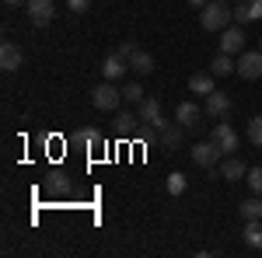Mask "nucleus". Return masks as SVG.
Here are the masks:
<instances>
[{"mask_svg":"<svg viewBox=\"0 0 262 258\" xmlns=\"http://www.w3.org/2000/svg\"><path fill=\"white\" fill-rule=\"evenodd\" d=\"M231 21H234V4H227V0H210L200 11V25L206 32H224Z\"/></svg>","mask_w":262,"mask_h":258,"instance_id":"f257e3e1","label":"nucleus"},{"mask_svg":"<svg viewBox=\"0 0 262 258\" xmlns=\"http://www.w3.org/2000/svg\"><path fill=\"white\" fill-rule=\"evenodd\" d=\"M91 105H95L98 112H116V108L122 105V87H116L112 80L98 84V87L91 91Z\"/></svg>","mask_w":262,"mask_h":258,"instance_id":"f03ea898","label":"nucleus"},{"mask_svg":"<svg viewBox=\"0 0 262 258\" xmlns=\"http://www.w3.org/2000/svg\"><path fill=\"white\" fill-rule=\"evenodd\" d=\"M210 139H213V143L221 147V154H234V150L242 147V136L234 133V126H231L227 119H221L217 126H213V133H210Z\"/></svg>","mask_w":262,"mask_h":258,"instance_id":"7ed1b4c3","label":"nucleus"},{"mask_svg":"<svg viewBox=\"0 0 262 258\" xmlns=\"http://www.w3.org/2000/svg\"><path fill=\"white\" fill-rule=\"evenodd\" d=\"M238 77L242 80H259L262 77V49H245V53H238Z\"/></svg>","mask_w":262,"mask_h":258,"instance_id":"20e7f679","label":"nucleus"},{"mask_svg":"<svg viewBox=\"0 0 262 258\" xmlns=\"http://www.w3.org/2000/svg\"><path fill=\"white\" fill-rule=\"evenodd\" d=\"M189 157L196 160L200 168H217V160H221V147H217L213 139H200V143L189 147Z\"/></svg>","mask_w":262,"mask_h":258,"instance_id":"39448f33","label":"nucleus"},{"mask_svg":"<svg viewBox=\"0 0 262 258\" xmlns=\"http://www.w3.org/2000/svg\"><path fill=\"white\" fill-rule=\"evenodd\" d=\"M217 35H221V53H231V56L245 53V32H242V25H227L224 32H217Z\"/></svg>","mask_w":262,"mask_h":258,"instance_id":"423d86ee","label":"nucleus"},{"mask_svg":"<svg viewBox=\"0 0 262 258\" xmlns=\"http://www.w3.org/2000/svg\"><path fill=\"white\" fill-rule=\"evenodd\" d=\"M200 119H203L200 105H192V101H179V108H175V122H179V126H185V129L192 133V129H200Z\"/></svg>","mask_w":262,"mask_h":258,"instance_id":"0eeeda50","label":"nucleus"},{"mask_svg":"<svg viewBox=\"0 0 262 258\" xmlns=\"http://www.w3.org/2000/svg\"><path fill=\"white\" fill-rule=\"evenodd\" d=\"M25 11H28L32 25H49V21L56 18V7H53V0H28V4H25Z\"/></svg>","mask_w":262,"mask_h":258,"instance_id":"6e6552de","label":"nucleus"},{"mask_svg":"<svg viewBox=\"0 0 262 258\" xmlns=\"http://www.w3.org/2000/svg\"><path fill=\"white\" fill-rule=\"evenodd\" d=\"M206 115H213V119H227V112H231V98H227V91H210L206 95Z\"/></svg>","mask_w":262,"mask_h":258,"instance_id":"1a4fd4ad","label":"nucleus"},{"mask_svg":"<svg viewBox=\"0 0 262 258\" xmlns=\"http://www.w3.org/2000/svg\"><path fill=\"white\" fill-rule=\"evenodd\" d=\"M262 21V0H238L234 4V25Z\"/></svg>","mask_w":262,"mask_h":258,"instance_id":"9d476101","label":"nucleus"},{"mask_svg":"<svg viewBox=\"0 0 262 258\" xmlns=\"http://www.w3.org/2000/svg\"><path fill=\"white\" fill-rule=\"evenodd\" d=\"M137 115H140L143 126H161L164 115H161V101L158 98H143L140 105H137Z\"/></svg>","mask_w":262,"mask_h":258,"instance_id":"9b49d317","label":"nucleus"},{"mask_svg":"<svg viewBox=\"0 0 262 258\" xmlns=\"http://www.w3.org/2000/svg\"><path fill=\"white\" fill-rule=\"evenodd\" d=\"M0 66L11 74V70H21L25 66V53H21V45H14V42H4L0 45Z\"/></svg>","mask_w":262,"mask_h":258,"instance_id":"f8f14e48","label":"nucleus"},{"mask_svg":"<svg viewBox=\"0 0 262 258\" xmlns=\"http://www.w3.org/2000/svg\"><path fill=\"white\" fill-rule=\"evenodd\" d=\"M182 133H185V126H179V122H161L158 126V136H161V143L168 150H179L182 147Z\"/></svg>","mask_w":262,"mask_h":258,"instance_id":"ddd939ff","label":"nucleus"},{"mask_svg":"<svg viewBox=\"0 0 262 258\" xmlns=\"http://www.w3.org/2000/svg\"><path fill=\"white\" fill-rule=\"evenodd\" d=\"M245 175H248V168H245V160H242V157L227 154V157L221 160V178H227V181H242Z\"/></svg>","mask_w":262,"mask_h":258,"instance_id":"4468645a","label":"nucleus"},{"mask_svg":"<svg viewBox=\"0 0 262 258\" xmlns=\"http://www.w3.org/2000/svg\"><path fill=\"white\" fill-rule=\"evenodd\" d=\"M74 143H77L81 150H98L101 143H105V133H101V129H95V126H84V129H77Z\"/></svg>","mask_w":262,"mask_h":258,"instance_id":"2eb2a0df","label":"nucleus"},{"mask_svg":"<svg viewBox=\"0 0 262 258\" xmlns=\"http://www.w3.org/2000/svg\"><path fill=\"white\" fill-rule=\"evenodd\" d=\"M126 70H129V60H122L119 53H108V56H105V63H101V74H105V80H119Z\"/></svg>","mask_w":262,"mask_h":258,"instance_id":"dca6fc26","label":"nucleus"},{"mask_svg":"<svg viewBox=\"0 0 262 258\" xmlns=\"http://www.w3.org/2000/svg\"><path fill=\"white\" fill-rule=\"evenodd\" d=\"M189 91L192 95H210V91H217V84H213V70H200V74H192L189 77Z\"/></svg>","mask_w":262,"mask_h":258,"instance_id":"f3484780","label":"nucleus"},{"mask_svg":"<svg viewBox=\"0 0 262 258\" xmlns=\"http://www.w3.org/2000/svg\"><path fill=\"white\" fill-rule=\"evenodd\" d=\"M210 70H213V77H231V74H238V60H231V53H217Z\"/></svg>","mask_w":262,"mask_h":258,"instance_id":"a211bd4d","label":"nucleus"},{"mask_svg":"<svg viewBox=\"0 0 262 258\" xmlns=\"http://www.w3.org/2000/svg\"><path fill=\"white\" fill-rule=\"evenodd\" d=\"M129 70H133V74H140V77L154 74V56H150V53H143V49H137V53H133V60H129Z\"/></svg>","mask_w":262,"mask_h":258,"instance_id":"6ab92c4d","label":"nucleus"},{"mask_svg":"<svg viewBox=\"0 0 262 258\" xmlns=\"http://www.w3.org/2000/svg\"><path fill=\"white\" fill-rule=\"evenodd\" d=\"M245 244L248 248H255V251H262V220H245Z\"/></svg>","mask_w":262,"mask_h":258,"instance_id":"aec40b11","label":"nucleus"},{"mask_svg":"<svg viewBox=\"0 0 262 258\" xmlns=\"http://www.w3.org/2000/svg\"><path fill=\"white\" fill-rule=\"evenodd\" d=\"M242 217L245 220H262V196L252 192V196L245 199V202H242Z\"/></svg>","mask_w":262,"mask_h":258,"instance_id":"412c9836","label":"nucleus"},{"mask_svg":"<svg viewBox=\"0 0 262 258\" xmlns=\"http://www.w3.org/2000/svg\"><path fill=\"white\" fill-rule=\"evenodd\" d=\"M46 189H49L53 196H67V192H70V178H67L63 171H53L49 181H46Z\"/></svg>","mask_w":262,"mask_h":258,"instance_id":"4be33fe9","label":"nucleus"},{"mask_svg":"<svg viewBox=\"0 0 262 258\" xmlns=\"http://www.w3.org/2000/svg\"><path fill=\"white\" fill-rule=\"evenodd\" d=\"M137 122H140V115H133V112H119V115H116V129H119L122 136H129V133H137Z\"/></svg>","mask_w":262,"mask_h":258,"instance_id":"5701e85b","label":"nucleus"},{"mask_svg":"<svg viewBox=\"0 0 262 258\" xmlns=\"http://www.w3.org/2000/svg\"><path fill=\"white\" fill-rule=\"evenodd\" d=\"M143 98H147V95H143V87L137 84V80H129V84L122 87V101H129V105H140Z\"/></svg>","mask_w":262,"mask_h":258,"instance_id":"b1692460","label":"nucleus"},{"mask_svg":"<svg viewBox=\"0 0 262 258\" xmlns=\"http://www.w3.org/2000/svg\"><path fill=\"white\" fill-rule=\"evenodd\" d=\"M245 136H248V143H252V147H262V115H255V119L248 122Z\"/></svg>","mask_w":262,"mask_h":258,"instance_id":"393cba45","label":"nucleus"},{"mask_svg":"<svg viewBox=\"0 0 262 258\" xmlns=\"http://www.w3.org/2000/svg\"><path fill=\"white\" fill-rule=\"evenodd\" d=\"M185 192V175L182 171H171L168 175V196H182Z\"/></svg>","mask_w":262,"mask_h":258,"instance_id":"a878e982","label":"nucleus"},{"mask_svg":"<svg viewBox=\"0 0 262 258\" xmlns=\"http://www.w3.org/2000/svg\"><path fill=\"white\" fill-rule=\"evenodd\" d=\"M245 181H248V189H252L255 196H262V168H248Z\"/></svg>","mask_w":262,"mask_h":258,"instance_id":"bb28decb","label":"nucleus"},{"mask_svg":"<svg viewBox=\"0 0 262 258\" xmlns=\"http://www.w3.org/2000/svg\"><path fill=\"white\" fill-rule=\"evenodd\" d=\"M137 49H140L137 42H133V39H126V42H119V49H116V53H119L122 60H133V53H137Z\"/></svg>","mask_w":262,"mask_h":258,"instance_id":"cd10ccee","label":"nucleus"},{"mask_svg":"<svg viewBox=\"0 0 262 258\" xmlns=\"http://www.w3.org/2000/svg\"><path fill=\"white\" fill-rule=\"evenodd\" d=\"M67 7H70L74 14H84V11L91 7V0H67Z\"/></svg>","mask_w":262,"mask_h":258,"instance_id":"c85d7f7f","label":"nucleus"},{"mask_svg":"<svg viewBox=\"0 0 262 258\" xmlns=\"http://www.w3.org/2000/svg\"><path fill=\"white\" fill-rule=\"evenodd\" d=\"M210 0H189V7H206Z\"/></svg>","mask_w":262,"mask_h":258,"instance_id":"c756f323","label":"nucleus"},{"mask_svg":"<svg viewBox=\"0 0 262 258\" xmlns=\"http://www.w3.org/2000/svg\"><path fill=\"white\" fill-rule=\"evenodd\" d=\"M4 4H11V7H25L28 0H4Z\"/></svg>","mask_w":262,"mask_h":258,"instance_id":"7c9ffc66","label":"nucleus"},{"mask_svg":"<svg viewBox=\"0 0 262 258\" xmlns=\"http://www.w3.org/2000/svg\"><path fill=\"white\" fill-rule=\"evenodd\" d=\"M259 49H262V35H259Z\"/></svg>","mask_w":262,"mask_h":258,"instance_id":"2f4dec72","label":"nucleus"},{"mask_svg":"<svg viewBox=\"0 0 262 258\" xmlns=\"http://www.w3.org/2000/svg\"><path fill=\"white\" fill-rule=\"evenodd\" d=\"M227 4H238V0H227Z\"/></svg>","mask_w":262,"mask_h":258,"instance_id":"473e14b6","label":"nucleus"}]
</instances>
